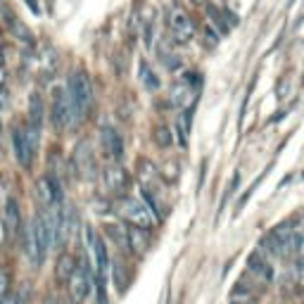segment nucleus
<instances>
[{
    "label": "nucleus",
    "mask_w": 304,
    "mask_h": 304,
    "mask_svg": "<svg viewBox=\"0 0 304 304\" xmlns=\"http://www.w3.org/2000/svg\"><path fill=\"white\" fill-rule=\"evenodd\" d=\"M64 93H67V129H76L93 102V88H91L88 74L74 71L69 76Z\"/></svg>",
    "instance_id": "f257e3e1"
},
{
    "label": "nucleus",
    "mask_w": 304,
    "mask_h": 304,
    "mask_svg": "<svg viewBox=\"0 0 304 304\" xmlns=\"http://www.w3.org/2000/svg\"><path fill=\"white\" fill-rule=\"evenodd\" d=\"M69 288H71L74 302H86V297H91V292L95 288V271L86 257L74 266V273L69 278Z\"/></svg>",
    "instance_id": "f03ea898"
},
{
    "label": "nucleus",
    "mask_w": 304,
    "mask_h": 304,
    "mask_svg": "<svg viewBox=\"0 0 304 304\" xmlns=\"http://www.w3.org/2000/svg\"><path fill=\"white\" fill-rule=\"evenodd\" d=\"M119 214L121 219H126L131 226H140V228H150L155 217L152 211L145 207L143 200H133V198H124L119 202Z\"/></svg>",
    "instance_id": "7ed1b4c3"
},
{
    "label": "nucleus",
    "mask_w": 304,
    "mask_h": 304,
    "mask_svg": "<svg viewBox=\"0 0 304 304\" xmlns=\"http://www.w3.org/2000/svg\"><path fill=\"white\" fill-rule=\"evenodd\" d=\"M71 162H74V169L79 171L81 178H93L95 176V157L93 152H91V148H88V143H79L74 150V157H71Z\"/></svg>",
    "instance_id": "20e7f679"
},
{
    "label": "nucleus",
    "mask_w": 304,
    "mask_h": 304,
    "mask_svg": "<svg viewBox=\"0 0 304 304\" xmlns=\"http://www.w3.org/2000/svg\"><path fill=\"white\" fill-rule=\"evenodd\" d=\"M100 143H102L105 155L112 162L124 159V140H121V136H119L112 126H105V129L100 131Z\"/></svg>",
    "instance_id": "39448f33"
},
{
    "label": "nucleus",
    "mask_w": 304,
    "mask_h": 304,
    "mask_svg": "<svg viewBox=\"0 0 304 304\" xmlns=\"http://www.w3.org/2000/svg\"><path fill=\"white\" fill-rule=\"evenodd\" d=\"M12 145H14V157H17V162L26 169L29 164H31V155H33V150H36V145L29 140V136H26L24 129H14Z\"/></svg>",
    "instance_id": "423d86ee"
},
{
    "label": "nucleus",
    "mask_w": 304,
    "mask_h": 304,
    "mask_svg": "<svg viewBox=\"0 0 304 304\" xmlns=\"http://www.w3.org/2000/svg\"><path fill=\"white\" fill-rule=\"evenodd\" d=\"M24 252H26V257H29V261H31L33 266H41L45 252H48V249L41 245V240H38L36 230H33L31 224L24 228Z\"/></svg>",
    "instance_id": "0eeeda50"
},
{
    "label": "nucleus",
    "mask_w": 304,
    "mask_h": 304,
    "mask_svg": "<svg viewBox=\"0 0 304 304\" xmlns=\"http://www.w3.org/2000/svg\"><path fill=\"white\" fill-rule=\"evenodd\" d=\"M126 247H131V252H133L136 257H143L150 247L148 228H140V226H131V228H126Z\"/></svg>",
    "instance_id": "6e6552de"
},
{
    "label": "nucleus",
    "mask_w": 304,
    "mask_h": 304,
    "mask_svg": "<svg viewBox=\"0 0 304 304\" xmlns=\"http://www.w3.org/2000/svg\"><path fill=\"white\" fill-rule=\"evenodd\" d=\"M50 119H52V124H55L57 131H62L64 126H67V93H64V88H55V91H52Z\"/></svg>",
    "instance_id": "1a4fd4ad"
},
{
    "label": "nucleus",
    "mask_w": 304,
    "mask_h": 304,
    "mask_svg": "<svg viewBox=\"0 0 304 304\" xmlns=\"http://www.w3.org/2000/svg\"><path fill=\"white\" fill-rule=\"evenodd\" d=\"M169 26H171V31H174V36L178 38V41H190L192 33H195L192 22L183 12H178V10L171 12V17H169Z\"/></svg>",
    "instance_id": "9d476101"
},
{
    "label": "nucleus",
    "mask_w": 304,
    "mask_h": 304,
    "mask_svg": "<svg viewBox=\"0 0 304 304\" xmlns=\"http://www.w3.org/2000/svg\"><path fill=\"white\" fill-rule=\"evenodd\" d=\"M3 219H5V230L10 238H17L19 230H22V214H19V205L17 200H7L5 202V214H3Z\"/></svg>",
    "instance_id": "9b49d317"
},
{
    "label": "nucleus",
    "mask_w": 304,
    "mask_h": 304,
    "mask_svg": "<svg viewBox=\"0 0 304 304\" xmlns=\"http://www.w3.org/2000/svg\"><path fill=\"white\" fill-rule=\"evenodd\" d=\"M88 240H91V247H93V252H95V264H98L95 269H98V276H105V269H107V264H110L105 240L95 236V230H93V228L88 230Z\"/></svg>",
    "instance_id": "f8f14e48"
},
{
    "label": "nucleus",
    "mask_w": 304,
    "mask_h": 304,
    "mask_svg": "<svg viewBox=\"0 0 304 304\" xmlns=\"http://www.w3.org/2000/svg\"><path fill=\"white\" fill-rule=\"evenodd\" d=\"M247 269H249V273H255L259 280H271L273 278V269L269 266V261L264 259V257L259 255V252H255V255H249V259H247Z\"/></svg>",
    "instance_id": "ddd939ff"
},
{
    "label": "nucleus",
    "mask_w": 304,
    "mask_h": 304,
    "mask_svg": "<svg viewBox=\"0 0 304 304\" xmlns=\"http://www.w3.org/2000/svg\"><path fill=\"white\" fill-rule=\"evenodd\" d=\"M105 186H107V190H112V192L124 190V188L129 186V174H126L124 169H119V167L107 169L105 171Z\"/></svg>",
    "instance_id": "4468645a"
},
{
    "label": "nucleus",
    "mask_w": 304,
    "mask_h": 304,
    "mask_svg": "<svg viewBox=\"0 0 304 304\" xmlns=\"http://www.w3.org/2000/svg\"><path fill=\"white\" fill-rule=\"evenodd\" d=\"M43 126V100L41 95H31L29 100V129L41 131Z\"/></svg>",
    "instance_id": "2eb2a0df"
},
{
    "label": "nucleus",
    "mask_w": 304,
    "mask_h": 304,
    "mask_svg": "<svg viewBox=\"0 0 304 304\" xmlns=\"http://www.w3.org/2000/svg\"><path fill=\"white\" fill-rule=\"evenodd\" d=\"M74 266H76L74 257L71 255H60L57 266H55V278L60 280V283H67V280L71 278V273H74Z\"/></svg>",
    "instance_id": "dca6fc26"
},
{
    "label": "nucleus",
    "mask_w": 304,
    "mask_h": 304,
    "mask_svg": "<svg viewBox=\"0 0 304 304\" xmlns=\"http://www.w3.org/2000/svg\"><path fill=\"white\" fill-rule=\"evenodd\" d=\"M112 278H114V285H117L119 292H124L126 290V283H129V278H126V269L121 261H114V266H112Z\"/></svg>",
    "instance_id": "f3484780"
},
{
    "label": "nucleus",
    "mask_w": 304,
    "mask_h": 304,
    "mask_svg": "<svg viewBox=\"0 0 304 304\" xmlns=\"http://www.w3.org/2000/svg\"><path fill=\"white\" fill-rule=\"evenodd\" d=\"M190 93H192V91H188L186 86H183V88H178V86H176V88H174V93H171V100H174L176 105H181V107L192 105V100H195V98H192Z\"/></svg>",
    "instance_id": "a211bd4d"
},
{
    "label": "nucleus",
    "mask_w": 304,
    "mask_h": 304,
    "mask_svg": "<svg viewBox=\"0 0 304 304\" xmlns=\"http://www.w3.org/2000/svg\"><path fill=\"white\" fill-rule=\"evenodd\" d=\"M140 79L145 81V86H148V88H157V86H159V81L155 79V74H152V69L148 67V62H140Z\"/></svg>",
    "instance_id": "6ab92c4d"
},
{
    "label": "nucleus",
    "mask_w": 304,
    "mask_h": 304,
    "mask_svg": "<svg viewBox=\"0 0 304 304\" xmlns=\"http://www.w3.org/2000/svg\"><path fill=\"white\" fill-rule=\"evenodd\" d=\"M105 230H107V236L112 238V240H117L121 247L126 245V230H124V228H117V226H107Z\"/></svg>",
    "instance_id": "aec40b11"
},
{
    "label": "nucleus",
    "mask_w": 304,
    "mask_h": 304,
    "mask_svg": "<svg viewBox=\"0 0 304 304\" xmlns=\"http://www.w3.org/2000/svg\"><path fill=\"white\" fill-rule=\"evenodd\" d=\"M209 17H211V24L219 29V33H226V31H228V24H226L224 17H221V14H219L214 7H209Z\"/></svg>",
    "instance_id": "412c9836"
},
{
    "label": "nucleus",
    "mask_w": 304,
    "mask_h": 304,
    "mask_svg": "<svg viewBox=\"0 0 304 304\" xmlns=\"http://www.w3.org/2000/svg\"><path fill=\"white\" fill-rule=\"evenodd\" d=\"M155 138H157V143H159L162 148H167V145L171 143V136H169V131L164 129V126H159V129L155 131Z\"/></svg>",
    "instance_id": "4be33fe9"
},
{
    "label": "nucleus",
    "mask_w": 304,
    "mask_h": 304,
    "mask_svg": "<svg viewBox=\"0 0 304 304\" xmlns=\"http://www.w3.org/2000/svg\"><path fill=\"white\" fill-rule=\"evenodd\" d=\"M7 285H10L7 283V273H5V269H0V297L7 295Z\"/></svg>",
    "instance_id": "5701e85b"
},
{
    "label": "nucleus",
    "mask_w": 304,
    "mask_h": 304,
    "mask_svg": "<svg viewBox=\"0 0 304 304\" xmlns=\"http://www.w3.org/2000/svg\"><path fill=\"white\" fill-rule=\"evenodd\" d=\"M221 17L226 19V24H228V29H230V26H236V24H238V17H236L233 12H230V10H224V12H221Z\"/></svg>",
    "instance_id": "b1692460"
},
{
    "label": "nucleus",
    "mask_w": 304,
    "mask_h": 304,
    "mask_svg": "<svg viewBox=\"0 0 304 304\" xmlns=\"http://www.w3.org/2000/svg\"><path fill=\"white\" fill-rule=\"evenodd\" d=\"M0 304H19V302H17V297H14L12 292H7V295L0 297Z\"/></svg>",
    "instance_id": "393cba45"
},
{
    "label": "nucleus",
    "mask_w": 304,
    "mask_h": 304,
    "mask_svg": "<svg viewBox=\"0 0 304 304\" xmlns=\"http://www.w3.org/2000/svg\"><path fill=\"white\" fill-rule=\"evenodd\" d=\"M5 105H7V100H5V93L0 91V110H5Z\"/></svg>",
    "instance_id": "a878e982"
},
{
    "label": "nucleus",
    "mask_w": 304,
    "mask_h": 304,
    "mask_svg": "<svg viewBox=\"0 0 304 304\" xmlns=\"http://www.w3.org/2000/svg\"><path fill=\"white\" fill-rule=\"evenodd\" d=\"M192 3H195V5H205L207 0H192Z\"/></svg>",
    "instance_id": "bb28decb"
},
{
    "label": "nucleus",
    "mask_w": 304,
    "mask_h": 304,
    "mask_svg": "<svg viewBox=\"0 0 304 304\" xmlns=\"http://www.w3.org/2000/svg\"><path fill=\"white\" fill-rule=\"evenodd\" d=\"M230 304H252V302H233V299H230Z\"/></svg>",
    "instance_id": "cd10ccee"
},
{
    "label": "nucleus",
    "mask_w": 304,
    "mask_h": 304,
    "mask_svg": "<svg viewBox=\"0 0 304 304\" xmlns=\"http://www.w3.org/2000/svg\"><path fill=\"white\" fill-rule=\"evenodd\" d=\"M71 304H79V302H71Z\"/></svg>",
    "instance_id": "c85d7f7f"
}]
</instances>
